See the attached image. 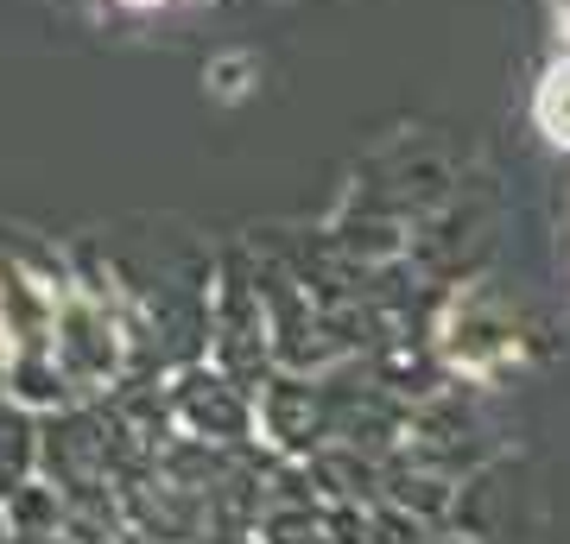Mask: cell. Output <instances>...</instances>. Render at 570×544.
Listing matches in <instances>:
<instances>
[{
  "instance_id": "6da1fadb",
  "label": "cell",
  "mask_w": 570,
  "mask_h": 544,
  "mask_svg": "<svg viewBox=\"0 0 570 544\" xmlns=\"http://www.w3.org/2000/svg\"><path fill=\"white\" fill-rule=\"evenodd\" d=\"M539 127H546L558 146H570V58L558 63L546 77V89H539Z\"/></svg>"
}]
</instances>
